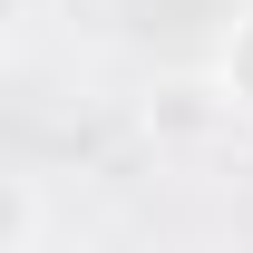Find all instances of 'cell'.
<instances>
[{"mask_svg": "<svg viewBox=\"0 0 253 253\" xmlns=\"http://www.w3.org/2000/svg\"><path fill=\"white\" fill-rule=\"evenodd\" d=\"M224 97H234V107L253 117V20L234 30V49H224Z\"/></svg>", "mask_w": 253, "mask_h": 253, "instance_id": "cell-3", "label": "cell"}, {"mask_svg": "<svg viewBox=\"0 0 253 253\" xmlns=\"http://www.w3.org/2000/svg\"><path fill=\"white\" fill-rule=\"evenodd\" d=\"M146 126H166V136H205V126H214V107H205V88H185V78H175V88L146 97Z\"/></svg>", "mask_w": 253, "mask_h": 253, "instance_id": "cell-1", "label": "cell"}, {"mask_svg": "<svg viewBox=\"0 0 253 253\" xmlns=\"http://www.w3.org/2000/svg\"><path fill=\"white\" fill-rule=\"evenodd\" d=\"M30 244H39V185L10 175V244H0V253H30Z\"/></svg>", "mask_w": 253, "mask_h": 253, "instance_id": "cell-2", "label": "cell"}]
</instances>
